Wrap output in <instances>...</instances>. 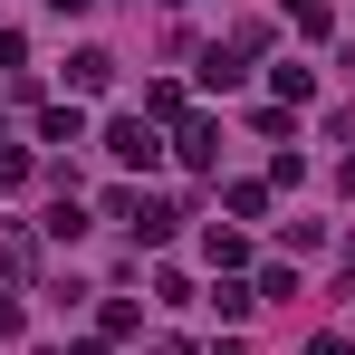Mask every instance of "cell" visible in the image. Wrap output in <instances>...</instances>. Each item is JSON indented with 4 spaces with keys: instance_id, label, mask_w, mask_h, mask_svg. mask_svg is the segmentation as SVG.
Returning a JSON list of instances; mask_svg holds the SVG:
<instances>
[{
    "instance_id": "6da1fadb",
    "label": "cell",
    "mask_w": 355,
    "mask_h": 355,
    "mask_svg": "<svg viewBox=\"0 0 355 355\" xmlns=\"http://www.w3.org/2000/svg\"><path fill=\"white\" fill-rule=\"evenodd\" d=\"M106 154H116L125 173H154V164H164V125L154 116H116L106 125Z\"/></svg>"
},
{
    "instance_id": "7a4b0ae2",
    "label": "cell",
    "mask_w": 355,
    "mask_h": 355,
    "mask_svg": "<svg viewBox=\"0 0 355 355\" xmlns=\"http://www.w3.org/2000/svg\"><path fill=\"white\" fill-rule=\"evenodd\" d=\"M173 154L192 164V173H211V164H221V116H182L173 125Z\"/></svg>"
},
{
    "instance_id": "3957f363",
    "label": "cell",
    "mask_w": 355,
    "mask_h": 355,
    "mask_svg": "<svg viewBox=\"0 0 355 355\" xmlns=\"http://www.w3.org/2000/svg\"><path fill=\"white\" fill-rule=\"evenodd\" d=\"M0 279H10V288L39 279V231H29V221H0Z\"/></svg>"
},
{
    "instance_id": "277c9868",
    "label": "cell",
    "mask_w": 355,
    "mask_h": 355,
    "mask_svg": "<svg viewBox=\"0 0 355 355\" xmlns=\"http://www.w3.org/2000/svg\"><path fill=\"white\" fill-rule=\"evenodd\" d=\"M125 231L144 240V250H164V240L182 231V202H154V192H135V221H125Z\"/></svg>"
},
{
    "instance_id": "5b68a950",
    "label": "cell",
    "mask_w": 355,
    "mask_h": 355,
    "mask_svg": "<svg viewBox=\"0 0 355 355\" xmlns=\"http://www.w3.org/2000/svg\"><path fill=\"white\" fill-rule=\"evenodd\" d=\"M77 231H87V202H77V182H67V164H58V202H49L39 240H77Z\"/></svg>"
},
{
    "instance_id": "8992f818",
    "label": "cell",
    "mask_w": 355,
    "mask_h": 355,
    "mask_svg": "<svg viewBox=\"0 0 355 355\" xmlns=\"http://www.w3.org/2000/svg\"><path fill=\"white\" fill-rule=\"evenodd\" d=\"M67 87H77V96H106V87H116V49H77V58H67Z\"/></svg>"
},
{
    "instance_id": "52a82bcc",
    "label": "cell",
    "mask_w": 355,
    "mask_h": 355,
    "mask_svg": "<svg viewBox=\"0 0 355 355\" xmlns=\"http://www.w3.org/2000/svg\"><path fill=\"white\" fill-rule=\"evenodd\" d=\"M221 211H231V221H259V211H269V173H240V182H221Z\"/></svg>"
},
{
    "instance_id": "ba28073f",
    "label": "cell",
    "mask_w": 355,
    "mask_h": 355,
    "mask_svg": "<svg viewBox=\"0 0 355 355\" xmlns=\"http://www.w3.org/2000/svg\"><path fill=\"white\" fill-rule=\"evenodd\" d=\"M202 259H211V269L231 279V269H250V240H240V231H221V221H211V231H202Z\"/></svg>"
},
{
    "instance_id": "9c48e42d",
    "label": "cell",
    "mask_w": 355,
    "mask_h": 355,
    "mask_svg": "<svg viewBox=\"0 0 355 355\" xmlns=\"http://www.w3.org/2000/svg\"><path fill=\"white\" fill-rule=\"evenodd\" d=\"M39 144H87V116H77V106H39Z\"/></svg>"
},
{
    "instance_id": "30bf717a",
    "label": "cell",
    "mask_w": 355,
    "mask_h": 355,
    "mask_svg": "<svg viewBox=\"0 0 355 355\" xmlns=\"http://www.w3.org/2000/svg\"><path fill=\"white\" fill-rule=\"evenodd\" d=\"M279 19H288L297 39H327V29H336V10H327V0H279Z\"/></svg>"
},
{
    "instance_id": "8fae6325",
    "label": "cell",
    "mask_w": 355,
    "mask_h": 355,
    "mask_svg": "<svg viewBox=\"0 0 355 355\" xmlns=\"http://www.w3.org/2000/svg\"><path fill=\"white\" fill-rule=\"evenodd\" d=\"M135 327H144V307H135V297H106V307H96V336H106V346H125Z\"/></svg>"
},
{
    "instance_id": "7c38bea8",
    "label": "cell",
    "mask_w": 355,
    "mask_h": 355,
    "mask_svg": "<svg viewBox=\"0 0 355 355\" xmlns=\"http://www.w3.org/2000/svg\"><path fill=\"white\" fill-rule=\"evenodd\" d=\"M269 96H279V106H307V96H317V67H269Z\"/></svg>"
},
{
    "instance_id": "4fadbf2b",
    "label": "cell",
    "mask_w": 355,
    "mask_h": 355,
    "mask_svg": "<svg viewBox=\"0 0 355 355\" xmlns=\"http://www.w3.org/2000/svg\"><path fill=\"white\" fill-rule=\"evenodd\" d=\"M192 67H202V87H240V67H250V58H240L231 39H221V49H202Z\"/></svg>"
},
{
    "instance_id": "5bb4252c",
    "label": "cell",
    "mask_w": 355,
    "mask_h": 355,
    "mask_svg": "<svg viewBox=\"0 0 355 355\" xmlns=\"http://www.w3.org/2000/svg\"><path fill=\"white\" fill-rule=\"evenodd\" d=\"M144 116H154V125H182L192 106H182V87H173V77H154V87H144Z\"/></svg>"
},
{
    "instance_id": "9a60e30c",
    "label": "cell",
    "mask_w": 355,
    "mask_h": 355,
    "mask_svg": "<svg viewBox=\"0 0 355 355\" xmlns=\"http://www.w3.org/2000/svg\"><path fill=\"white\" fill-rule=\"evenodd\" d=\"M211 307H221V327H240V317L259 307V288H250V279H221V288H211Z\"/></svg>"
},
{
    "instance_id": "2e32d148",
    "label": "cell",
    "mask_w": 355,
    "mask_h": 355,
    "mask_svg": "<svg viewBox=\"0 0 355 355\" xmlns=\"http://www.w3.org/2000/svg\"><path fill=\"white\" fill-rule=\"evenodd\" d=\"M29 173H39V154H29V144H0V192H19Z\"/></svg>"
},
{
    "instance_id": "e0dca14e",
    "label": "cell",
    "mask_w": 355,
    "mask_h": 355,
    "mask_svg": "<svg viewBox=\"0 0 355 355\" xmlns=\"http://www.w3.org/2000/svg\"><path fill=\"white\" fill-rule=\"evenodd\" d=\"M279 240H288L297 259H307V250H327V221H279Z\"/></svg>"
},
{
    "instance_id": "ac0fdd59",
    "label": "cell",
    "mask_w": 355,
    "mask_h": 355,
    "mask_svg": "<svg viewBox=\"0 0 355 355\" xmlns=\"http://www.w3.org/2000/svg\"><path fill=\"white\" fill-rule=\"evenodd\" d=\"M19 336H29V307H19V297H0V346H19Z\"/></svg>"
},
{
    "instance_id": "d6986e66",
    "label": "cell",
    "mask_w": 355,
    "mask_h": 355,
    "mask_svg": "<svg viewBox=\"0 0 355 355\" xmlns=\"http://www.w3.org/2000/svg\"><path fill=\"white\" fill-rule=\"evenodd\" d=\"M0 67H29V39L19 29H0Z\"/></svg>"
},
{
    "instance_id": "ffe728a7",
    "label": "cell",
    "mask_w": 355,
    "mask_h": 355,
    "mask_svg": "<svg viewBox=\"0 0 355 355\" xmlns=\"http://www.w3.org/2000/svg\"><path fill=\"white\" fill-rule=\"evenodd\" d=\"M307 355H355V346H346V336H307Z\"/></svg>"
},
{
    "instance_id": "44dd1931",
    "label": "cell",
    "mask_w": 355,
    "mask_h": 355,
    "mask_svg": "<svg viewBox=\"0 0 355 355\" xmlns=\"http://www.w3.org/2000/svg\"><path fill=\"white\" fill-rule=\"evenodd\" d=\"M49 10H58V19H87V10H96V0H49Z\"/></svg>"
},
{
    "instance_id": "7402d4cb",
    "label": "cell",
    "mask_w": 355,
    "mask_h": 355,
    "mask_svg": "<svg viewBox=\"0 0 355 355\" xmlns=\"http://www.w3.org/2000/svg\"><path fill=\"white\" fill-rule=\"evenodd\" d=\"M67 355H106V336H87V346H67Z\"/></svg>"
},
{
    "instance_id": "603a6c76",
    "label": "cell",
    "mask_w": 355,
    "mask_h": 355,
    "mask_svg": "<svg viewBox=\"0 0 355 355\" xmlns=\"http://www.w3.org/2000/svg\"><path fill=\"white\" fill-rule=\"evenodd\" d=\"M211 355H250V346H240V336H221V346H211Z\"/></svg>"
},
{
    "instance_id": "cb8c5ba5",
    "label": "cell",
    "mask_w": 355,
    "mask_h": 355,
    "mask_svg": "<svg viewBox=\"0 0 355 355\" xmlns=\"http://www.w3.org/2000/svg\"><path fill=\"white\" fill-rule=\"evenodd\" d=\"M346 288H355V240H346Z\"/></svg>"
},
{
    "instance_id": "d4e9b609",
    "label": "cell",
    "mask_w": 355,
    "mask_h": 355,
    "mask_svg": "<svg viewBox=\"0 0 355 355\" xmlns=\"http://www.w3.org/2000/svg\"><path fill=\"white\" fill-rule=\"evenodd\" d=\"M164 10H182V0H164Z\"/></svg>"
}]
</instances>
